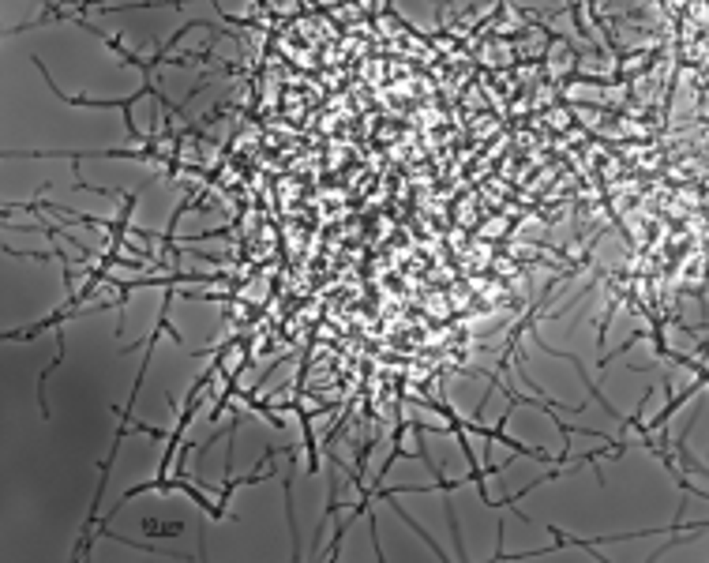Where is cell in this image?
<instances>
[{
  "instance_id": "1",
  "label": "cell",
  "mask_w": 709,
  "mask_h": 563,
  "mask_svg": "<svg viewBox=\"0 0 709 563\" xmlns=\"http://www.w3.org/2000/svg\"><path fill=\"white\" fill-rule=\"evenodd\" d=\"M64 361V331H57V361L49 364V368L42 372V379H38V402H42V413L49 417V405H45V379H49V372H57V364Z\"/></svg>"
}]
</instances>
